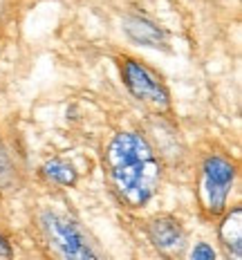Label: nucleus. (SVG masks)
Instances as JSON below:
<instances>
[{
  "instance_id": "1",
  "label": "nucleus",
  "mask_w": 242,
  "mask_h": 260,
  "mask_svg": "<svg viewBox=\"0 0 242 260\" xmlns=\"http://www.w3.org/2000/svg\"><path fill=\"white\" fill-rule=\"evenodd\" d=\"M106 164L115 191L128 207H144L159 186L161 166L142 135L119 133L108 146Z\"/></svg>"
},
{
  "instance_id": "2",
  "label": "nucleus",
  "mask_w": 242,
  "mask_h": 260,
  "mask_svg": "<svg viewBox=\"0 0 242 260\" xmlns=\"http://www.w3.org/2000/svg\"><path fill=\"white\" fill-rule=\"evenodd\" d=\"M121 79L128 92L137 101L150 106L153 110H168L170 106L168 90L164 88V83H161L157 74L144 63H139L137 58H123L121 61Z\"/></svg>"
},
{
  "instance_id": "3",
  "label": "nucleus",
  "mask_w": 242,
  "mask_h": 260,
  "mask_svg": "<svg viewBox=\"0 0 242 260\" xmlns=\"http://www.w3.org/2000/svg\"><path fill=\"white\" fill-rule=\"evenodd\" d=\"M43 224H45L47 236L63 260H99L74 220L61 213H45Z\"/></svg>"
},
{
  "instance_id": "4",
  "label": "nucleus",
  "mask_w": 242,
  "mask_h": 260,
  "mask_svg": "<svg viewBox=\"0 0 242 260\" xmlns=\"http://www.w3.org/2000/svg\"><path fill=\"white\" fill-rule=\"evenodd\" d=\"M235 180V166L227 157L213 155L202 166V198L209 213L218 215L227 207L229 191Z\"/></svg>"
},
{
  "instance_id": "5",
  "label": "nucleus",
  "mask_w": 242,
  "mask_h": 260,
  "mask_svg": "<svg viewBox=\"0 0 242 260\" xmlns=\"http://www.w3.org/2000/svg\"><path fill=\"white\" fill-rule=\"evenodd\" d=\"M148 238L159 253L177 260L186 249V234L170 215H157L148 222Z\"/></svg>"
},
{
  "instance_id": "6",
  "label": "nucleus",
  "mask_w": 242,
  "mask_h": 260,
  "mask_svg": "<svg viewBox=\"0 0 242 260\" xmlns=\"http://www.w3.org/2000/svg\"><path fill=\"white\" fill-rule=\"evenodd\" d=\"M123 29L130 36L134 43L146 47H161L164 50L168 45V39H166V31L159 29L155 23H150L148 18H142V16H130V18L123 20Z\"/></svg>"
},
{
  "instance_id": "7",
  "label": "nucleus",
  "mask_w": 242,
  "mask_h": 260,
  "mask_svg": "<svg viewBox=\"0 0 242 260\" xmlns=\"http://www.w3.org/2000/svg\"><path fill=\"white\" fill-rule=\"evenodd\" d=\"M220 242L229 260H242V209L235 207L220 224Z\"/></svg>"
},
{
  "instance_id": "8",
  "label": "nucleus",
  "mask_w": 242,
  "mask_h": 260,
  "mask_svg": "<svg viewBox=\"0 0 242 260\" xmlns=\"http://www.w3.org/2000/svg\"><path fill=\"white\" fill-rule=\"evenodd\" d=\"M43 175H45L47 180L56 182V184H63V186H74L79 180L74 166L67 164V161H63V159H56V157L43 166Z\"/></svg>"
},
{
  "instance_id": "9",
  "label": "nucleus",
  "mask_w": 242,
  "mask_h": 260,
  "mask_svg": "<svg viewBox=\"0 0 242 260\" xmlns=\"http://www.w3.org/2000/svg\"><path fill=\"white\" fill-rule=\"evenodd\" d=\"M188 260H218V256H215V249L209 242H197L191 249V258Z\"/></svg>"
},
{
  "instance_id": "10",
  "label": "nucleus",
  "mask_w": 242,
  "mask_h": 260,
  "mask_svg": "<svg viewBox=\"0 0 242 260\" xmlns=\"http://www.w3.org/2000/svg\"><path fill=\"white\" fill-rule=\"evenodd\" d=\"M14 251H12V245L7 242V238L0 234V260H12Z\"/></svg>"
},
{
  "instance_id": "11",
  "label": "nucleus",
  "mask_w": 242,
  "mask_h": 260,
  "mask_svg": "<svg viewBox=\"0 0 242 260\" xmlns=\"http://www.w3.org/2000/svg\"><path fill=\"white\" fill-rule=\"evenodd\" d=\"M7 169H9V164H7V157H5L3 148H0V175H5V173H7Z\"/></svg>"
}]
</instances>
